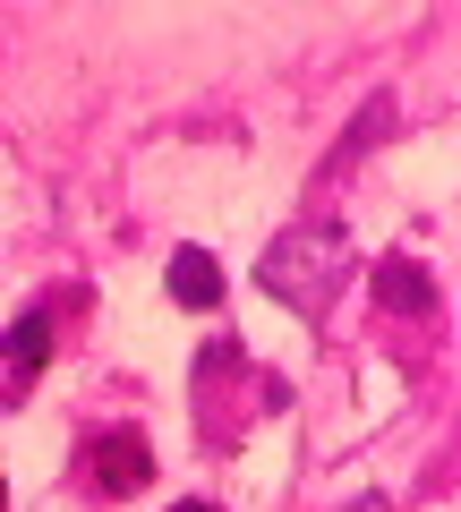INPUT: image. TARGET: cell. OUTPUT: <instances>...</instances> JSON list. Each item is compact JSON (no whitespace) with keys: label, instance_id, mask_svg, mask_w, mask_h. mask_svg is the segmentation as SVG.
<instances>
[{"label":"cell","instance_id":"6da1fadb","mask_svg":"<svg viewBox=\"0 0 461 512\" xmlns=\"http://www.w3.org/2000/svg\"><path fill=\"white\" fill-rule=\"evenodd\" d=\"M351 231L342 222H291V231L265 248V265H257V282L282 299V308H299V316H325L333 299H342V282H351Z\"/></svg>","mask_w":461,"mask_h":512},{"label":"cell","instance_id":"7a4b0ae2","mask_svg":"<svg viewBox=\"0 0 461 512\" xmlns=\"http://www.w3.org/2000/svg\"><path fill=\"white\" fill-rule=\"evenodd\" d=\"M146 478H154V453H146L137 427H120L111 444H94V487H103V495H137Z\"/></svg>","mask_w":461,"mask_h":512},{"label":"cell","instance_id":"3957f363","mask_svg":"<svg viewBox=\"0 0 461 512\" xmlns=\"http://www.w3.org/2000/svg\"><path fill=\"white\" fill-rule=\"evenodd\" d=\"M376 299H385L393 316H436V282H427L419 256H385V265H376Z\"/></svg>","mask_w":461,"mask_h":512},{"label":"cell","instance_id":"277c9868","mask_svg":"<svg viewBox=\"0 0 461 512\" xmlns=\"http://www.w3.org/2000/svg\"><path fill=\"white\" fill-rule=\"evenodd\" d=\"M171 299L180 308H222V265L205 248H180L171 256Z\"/></svg>","mask_w":461,"mask_h":512},{"label":"cell","instance_id":"5b68a950","mask_svg":"<svg viewBox=\"0 0 461 512\" xmlns=\"http://www.w3.org/2000/svg\"><path fill=\"white\" fill-rule=\"evenodd\" d=\"M385 128H393V94H368V103H359V120H351V137H342V146L325 154V180H342V171H351L359 154H368L376 137H385Z\"/></svg>","mask_w":461,"mask_h":512},{"label":"cell","instance_id":"8992f818","mask_svg":"<svg viewBox=\"0 0 461 512\" xmlns=\"http://www.w3.org/2000/svg\"><path fill=\"white\" fill-rule=\"evenodd\" d=\"M43 359H52V316H43V308H26L18 325H9V384H26Z\"/></svg>","mask_w":461,"mask_h":512},{"label":"cell","instance_id":"52a82bcc","mask_svg":"<svg viewBox=\"0 0 461 512\" xmlns=\"http://www.w3.org/2000/svg\"><path fill=\"white\" fill-rule=\"evenodd\" d=\"M180 512H214V504H180Z\"/></svg>","mask_w":461,"mask_h":512}]
</instances>
